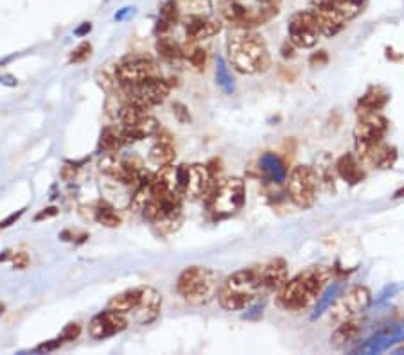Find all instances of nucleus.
Returning a JSON list of instances; mask_svg holds the SVG:
<instances>
[{"label":"nucleus","instance_id":"f257e3e1","mask_svg":"<svg viewBox=\"0 0 404 355\" xmlns=\"http://www.w3.org/2000/svg\"><path fill=\"white\" fill-rule=\"evenodd\" d=\"M333 276L334 269L329 266H311L286 282L284 287L277 291L275 301L286 312L297 314L307 311L320 298Z\"/></svg>","mask_w":404,"mask_h":355},{"label":"nucleus","instance_id":"f03ea898","mask_svg":"<svg viewBox=\"0 0 404 355\" xmlns=\"http://www.w3.org/2000/svg\"><path fill=\"white\" fill-rule=\"evenodd\" d=\"M226 54L230 65L246 75L266 72L271 63L266 39L254 29L232 27L226 38Z\"/></svg>","mask_w":404,"mask_h":355},{"label":"nucleus","instance_id":"7ed1b4c3","mask_svg":"<svg viewBox=\"0 0 404 355\" xmlns=\"http://www.w3.org/2000/svg\"><path fill=\"white\" fill-rule=\"evenodd\" d=\"M261 287V273L257 269H241L219 285L218 301L228 312L245 311L254 304Z\"/></svg>","mask_w":404,"mask_h":355},{"label":"nucleus","instance_id":"20e7f679","mask_svg":"<svg viewBox=\"0 0 404 355\" xmlns=\"http://www.w3.org/2000/svg\"><path fill=\"white\" fill-rule=\"evenodd\" d=\"M218 275L205 266H190L180 273L176 292L190 305H207L218 296Z\"/></svg>","mask_w":404,"mask_h":355},{"label":"nucleus","instance_id":"39448f33","mask_svg":"<svg viewBox=\"0 0 404 355\" xmlns=\"http://www.w3.org/2000/svg\"><path fill=\"white\" fill-rule=\"evenodd\" d=\"M182 201L183 194L175 190L155 192L149 203L144 206L142 213L160 233L167 235L175 232L182 223Z\"/></svg>","mask_w":404,"mask_h":355},{"label":"nucleus","instance_id":"423d86ee","mask_svg":"<svg viewBox=\"0 0 404 355\" xmlns=\"http://www.w3.org/2000/svg\"><path fill=\"white\" fill-rule=\"evenodd\" d=\"M207 201V210L216 221L228 219L235 216L245 206L246 201V185L241 178H225L216 183L210 190Z\"/></svg>","mask_w":404,"mask_h":355},{"label":"nucleus","instance_id":"0eeeda50","mask_svg":"<svg viewBox=\"0 0 404 355\" xmlns=\"http://www.w3.org/2000/svg\"><path fill=\"white\" fill-rule=\"evenodd\" d=\"M318 187L320 180L317 169L313 166H297L288 176L286 192L295 206L307 210L317 203Z\"/></svg>","mask_w":404,"mask_h":355},{"label":"nucleus","instance_id":"6e6552de","mask_svg":"<svg viewBox=\"0 0 404 355\" xmlns=\"http://www.w3.org/2000/svg\"><path fill=\"white\" fill-rule=\"evenodd\" d=\"M372 301V292L365 285H356V287L349 289L347 292L338 298L333 305H331V320L341 323V321L353 320L357 318L363 311H367Z\"/></svg>","mask_w":404,"mask_h":355},{"label":"nucleus","instance_id":"1a4fd4ad","mask_svg":"<svg viewBox=\"0 0 404 355\" xmlns=\"http://www.w3.org/2000/svg\"><path fill=\"white\" fill-rule=\"evenodd\" d=\"M388 118L383 117L379 111H374V113H360L357 124L356 127H354L356 151L369 149V147L383 142V138L388 133Z\"/></svg>","mask_w":404,"mask_h":355},{"label":"nucleus","instance_id":"9d476101","mask_svg":"<svg viewBox=\"0 0 404 355\" xmlns=\"http://www.w3.org/2000/svg\"><path fill=\"white\" fill-rule=\"evenodd\" d=\"M123 90L128 95V101H135V103L151 108L166 101L171 92V83L160 75H155V77L146 79L133 87H124Z\"/></svg>","mask_w":404,"mask_h":355},{"label":"nucleus","instance_id":"9b49d317","mask_svg":"<svg viewBox=\"0 0 404 355\" xmlns=\"http://www.w3.org/2000/svg\"><path fill=\"white\" fill-rule=\"evenodd\" d=\"M322 32L318 27L313 13L307 11L295 13L288 24V38L293 42L297 49H311L318 44Z\"/></svg>","mask_w":404,"mask_h":355},{"label":"nucleus","instance_id":"f8f14e48","mask_svg":"<svg viewBox=\"0 0 404 355\" xmlns=\"http://www.w3.org/2000/svg\"><path fill=\"white\" fill-rule=\"evenodd\" d=\"M115 81L121 88L124 87H133V85H139L142 81L149 77H155L159 74V68L155 67L153 61L146 58H130L124 59L123 63H119L115 67Z\"/></svg>","mask_w":404,"mask_h":355},{"label":"nucleus","instance_id":"ddd939ff","mask_svg":"<svg viewBox=\"0 0 404 355\" xmlns=\"http://www.w3.org/2000/svg\"><path fill=\"white\" fill-rule=\"evenodd\" d=\"M310 11L313 13L322 36H325V38H334L336 35H340L345 25L350 22L331 0H318L311 6Z\"/></svg>","mask_w":404,"mask_h":355},{"label":"nucleus","instance_id":"4468645a","mask_svg":"<svg viewBox=\"0 0 404 355\" xmlns=\"http://www.w3.org/2000/svg\"><path fill=\"white\" fill-rule=\"evenodd\" d=\"M128 325H130V320L124 312L106 307V311L92 318V321L88 323V334H90L92 340H106V337L126 330Z\"/></svg>","mask_w":404,"mask_h":355},{"label":"nucleus","instance_id":"2eb2a0df","mask_svg":"<svg viewBox=\"0 0 404 355\" xmlns=\"http://www.w3.org/2000/svg\"><path fill=\"white\" fill-rule=\"evenodd\" d=\"M216 174L210 170L209 166L195 163L187 166V180L183 187V196L196 201V199H207L210 190L216 185Z\"/></svg>","mask_w":404,"mask_h":355},{"label":"nucleus","instance_id":"dca6fc26","mask_svg":"<svg viewBox=\"0 0 404 355\" xmlns=\"http://www.w3.org/2000/svg\"><path fill=\"white\" fill-rule=\"evenodd\" d=\"M183 31H185V38L189 42H202V39L212 38V36L219 35L223 29L221 20L214 18L212 15L209 16H183Z\"/></svg>","mask_w":404,"mask_h":355},{"label":"nucleus","instance_id":"f3484780","mask_svg":"<svg viewBox=\"0 0 404 355\" xmlns=\"http://www.w3.org/2000/svg\"><path fill=\"white\" fill-rule=\"evenodd\" d=\"M357 158L361 160L363 166L376 167V169L386 170L392 169L397 162V149L388 144H376V146L369 147V149L357 151Z\"/></svg>","mask_w":404,"mask_h":355},{"label":"nucleus","instance_id":"a211bd4d","mask_svg":"<svg viewBox=\"0 0 404 355\" xmlns=\"http://www.w3.org/2000/svg\"><path fill=\"white\" fill-rule=\"evenodd\" d=\"M162 311V294L153 287H144L142 300L135 309L133 320L139 325H149L157 320Z\"/></svg>","mask_w":404,"mask_h":355},{"label":"nucleus","instance_id":"6ab92c4d","mask_svg":"<svg viewBox=\"0 0 404 355\" xmlns=\"http://www.w3.org/2000/svg\"><path fill=\"white\" fill-rule=\"evenodd\" d=\"M334 167H336L338 176L350 187L360 185V183L365 180V176H367V173H365V166L361 163L360 158L354 156V154L350 153L338 158Z\"/></svg>","mask_w":404,"mask_h":355},{"label":"nucleus","instance_id":"aec40b11","mask_svg":"<svg viewBox=\"0 0 404 355\" xmlns=\"http://www.w3.org/2000/svg\"><path fill=\"white\" fill-rule=\"evenodd\" d=\"M259 273H261L262 287L269 289V291L277 292L278 289L284 287L286 282L290 280V278H288V262H286L284 259H274V261H269L268 264L259 269Z\"/></svg>","mask_w":404,"mask_h":355},{"label":"nucleus","instance_id":"412c9836","mask_svg":"<svg viewBox=\"0 0 404 355\" xmlns=\"http://www.w3.org/2000/svg\"><path fill=\"white\" fill-rule=\"evenodd\" d=\"M121 131H123L124 144H133V142H139V140H144V138L153 137V135L159 133L160 123L155 117H153V115H147V117L140 118L139 123L123 126L121 127Z\"/></svg>","mask_w":404,"mask_h":355},{"label":"nucleus","instance_id":"4be33fe9","mask_svg":"<svg viewBox=\"0 0 404 355\" xmlns=\"http://www.w3.org/2000/svg\"><path fill=\"white\" fill-rule=\"evenodd\" d=\"M390 94L383 87H370L357 101V113H374L386 106Z\"/></svg>","mask_w":404,"mask_h":355},{"label":"nucleus","instance_id":"5701e85b","mask_svg":"<svg viewBox=\"0 0 404 355\" xmlns=\"http://www.w3.org/2000/svg\"><path fill=\"white\" fill-rule=\"evenodd\" d=\"M144 287H135L128 289V291L119 292L115 294L110 301H108V309H114V311L124 312V314H133L135 309L139 307L140 300H142Z\"/></svg>","mask_w":404,"mask_h":355},{"label":"nucleus","instance_id":"b1692460","mask_svg":"<svg viewBox=\"0 0 404 355\" xmlns=\"http://www.w3.org/2000/svg\"><path fill=\"white\" fill-rule=\"evenodd\" d=\"M361 328H363V321H361L360 318H353V320L341 321V323H338L336 330L333 332V335H331V344L340 348V347H345V344L353 343L357 335H360Z\"/></svg>","mask_w":404,"mask_h":355},{"label":"nucleus","instance_id":"393cba45","mask_svg":"<svg viewBox=\"0 0 404 355\" xmlns=\"http://www.w3.org/2000/svg\"><path fill=\"white\" fill-rule=\"evenodd\" d=\"M176 160V149L173 147V144L169 140H160L159 144L149 149V162L153 166H157L159 169L167 166H173V162Z\"/></svg>","mask_w":404,"mask_h":355},{"label":"nucleus","instance_id":"a878e982","mask_svg":"<svg viewBox=\"0 0 404 355\" xmlns=\"http://www.w3.org/2000/svg\"><path fill=\"white\" fill-rule=\"evenodd\" d=\"M261 169H262V173L266 174V178H268L269 182H275V183L286 182L288 173H286L284 163L281 162V158H278L277 154H274V153L262 154Z\"/></svg>","mask_w":404,"mask_h":355},{"label":"nucleus","instance_id":"bb28decb","mask_svg":"<svg viewBox=\"0 0 404 355\" xmlns=\"http://www.w3.org/2000/svg\"><path fill=\"white\" fill-rule=\"evenodd\" d=\"M198 42H189L183 47V59L195 72H203L207 65V49L196 45Z\"/></svg>","mask_w":404,"mask_h":355},{"label":"nucleus","instance_id":"cd10ccee","mask_svg":"<svg viewBox=\"0 0 404 355\" xmlns=\"http://www.w3.org/2000/svg\"><path fill=\"white\" fill-rule=\"evenodd\" d=\"M147 115H151L149 108L144 106V104L135 103V101H128L126 104H123V106H121L119 115H117V117H119V120H121V124H123V126H128V124L139 123L140 118L147 117Z\"/></svg>","mask_w":404,"mask_h":355},{"label":"nucleus","instance_id":"c85d7f7f","mask_svg":"<svg viewBox=\"0 0 404 355\" xmlns=\"http://www.w3.org/2000/svg\"><path fill=\"white\" fill-rule=\"evenodd\" d=\"M155 49L160 54V58H164L166 61H178V59H183V47L178 42L169 38V36H159Z\"/></svg>","mask_w":404,"mask_h":355},{"label":"nucleus","instance_id":"c756f323","mask_svg":"<svg viewBox=\"0 0 404 355\" xmlns=\"http://www.w3.org/2000/svg\"><path fill=\"white\" fill-rule=\"evenodd\" d=\"M126 146L123 138V131L121 127H104L99 138V147L104 153H119L121 147Z\"/></svg>","mask_w":404,"mask_h":355},{"label":"nucleus","instance_id":"7c9ffc66","mask_svg":"<svg viewBox=\"0 0 404 355\" xmlns=\"http://www.w3.org/2000/svg\"><path fill=\"white\" fill-rule=\"evenodd\" d=\"M183 16H209L212 11V0H178Z\"/></svg>","mask_w":404,"mask_h":355},{"label":"nucleus","instance_id":"2f4dec72","mask_svg":"<svg viewBox=\"0 0 404 355\" xmlns=\"http://www.w3.org/2000/svg\"><path fill=\"white\" fill-rule=\"evenodd\" d=\"M216 81H218L219 88H221L225 94H228V95L234 94V90H235L234 79H232V74H230V70H228V65H226L223 56H218V59H216Z\"/></svg>","mask_w":404,"mask_h":355},{"label":"nucleus","instance_id":"473e14b6","mask_svg":"<svg viewBox=\"0 0 404 355\" xmlns=\"http://www.w3.org/2000/svg\"><path fill=\"white\" fill-rule=\"evenodd\" d=\"M318 180H320L322 185H325V189L329 190V192H334V182H336V167H333V162H331L329 158L325 156L322 160H318Z\"/></svg>","mask_w":404,"mask_h":355},{"label":"nucleus","instance_id":"72a5a7b5","mask_svg":"<svg viewBox=\"0 0 404 355\" xmlns=\"http://www.w3.org/2000/svg\"><path fill=\"white\" fill-rule=\"evenodd\" d=\"M95 221L99 223V225L106 226V228H117L121 225V216L115 212L111 206L108 205H99L97 210H95Z\"/></svg>","mask_w":404,"mask_h":355},{"label":"nucleus","instance_id":"f704fd0d","mask_svg":"<svg viewBox=\"0 0 404 355\" xmlns=\"http://www.w3.org/2000/svg\"><path fill=\"white\" fill-rule=\"evenodd\" d=\"M159 18L164 20V22H167V24L175 27L180 20H182V11H180L178 0H166V2L160 6Z\"/></svg>","mask_w":404,"mask_h":355},{"label":"nucleus","instance_id":"c9c22d12","mask_svg":"<svg viewBox=\"0 0 404 355\" xmlns=\"http://www.w3.org/2000/svg\"><path fill=\"white\" fill-rule=\"evenodd\" d=\"M90 54H92V45L88 44V42H83V44H80L74 51H72L68 61H71V63H83V61H87V59L90 58Z\"/></svg>","mask_w":404,"mask_h":355},{"label":"nucleus","instance_id":"e433bc0d","mask_svg":"<svg viewBox=\"0 0 404 355\" xmlns=\"http://www.w3.org/2000/svg\"><path fill=\"white\" fill-rule=\"evenodd\" d=\"M80 334H81V325L80 323H68L67 327L61 330L60 337L63 340V343H65V341L78 340V337H80Z\"/></svg>","mask_w":404,"mask_h":355},{"label":"nucleus","instance_id":"4c0bfd02","mask_svg":"<svg viewBox=\"0 0 404 355\" xmlns=\"http://www.w3.org/2000/svg\"><path fill=\"white\" fill-rule=\"evenodd\" d=\"M63 344V340L61 337H56V340L47 341V343H42L35 348V351H42V354H51V351L58 350V348Z\"/></svg>","mask_w":404,"mask_h":355},{"label":"nucleus","instance_id":"58836bf2","mask_svg":"<svg viewBox=\"0 0 404 355\" xmlns=\"http://www.w3.org/2000/svg\"><path fill=\"white\" fill-rule=\"evenodd\" d=\"M173 111H175V117L178 118V123H182V124L190 123V113H189V110H187L185 104L175 103L173 104Z\"/></svg>","mask_w":404,"mask_h":355},{"label":"nucleus","instance_id":"ea45409f","mask_svg":"<svg viewBox=\"0 0 404 355\" xmlns=\"http://www.w3.org/2000/svg\"><path fill=\"white\" fill-rule=\"evenodd\" d=\"M11 262L15 269H25L29 266V255L25 251H16L13 253Z\"/></svg>","mask_w":404,"mask_h":355},{"label":"nucleus","instance_id":"a19ab883","mask_svg":"<svg viewBox=\"0 0 404 355\" xmlns=\"http://www.w3.org/2000/svg\"><path fill=\"white\" fill-rule=\"evenodd\" d=\"M310 63L311 67H325V65L329 63V56H327V52L325 51L313 52L310 58Z\"/></svg>","mask_w":404,"mask_h":355},{"label":"nucleus","instance_id":"79ce46f5","mask_svg":"<svg viewBox=\"0 0 404 355\" xmlns=\"http://www.w3.org/2000/svg\"><path fill=\"white\" fill-rule=\"evenodd\" d=\"M25 210H27V208H22V210H18V212H15V213H11V216H8V217H6L4 221H0V230L9 228V226H11V225H15V223L18 221V219H20L22 216H24V213H25Z\"/></svg>","mask_w":404,"mask_h":355},{"label":"nucleus","instance_id":"37998d69","mask_svg":"<svg viewBox=\"0 0 404 355\" xmlns=\"http://www.w3.org/2000/svg\"><path fill=\"white\" fill-rule=\"evenodd\" d=\"M295 45H293V42H291L290 38L286 39L284 42V45H282V49H281V52H282V58L284 59H293L295 58Z\"/></svg>","mask_w":404,"mask_h":355},{"label":"nucleus","instance_id":"c03bdc74","mask_svg":"<svg viewBox=\"0 0 404 355\" xmlns=\"http://www.w3.org/2000/svg\"><path fill=\"white\" fill-rule=\"evenodd\" d=\"M54 216H58V208H56V206H47V208H44L42 212L36 213L35 221L36 223L44 221V219H51V217H54Z\"/></svg>","mask_w":404,"mask_h":355},{"label":"nucleus","instance_id":"a18cd8bd","mask_svg":"<svg viewBox=\"0 0 404 355\" xmlns=\"http://www.w3.org/2000/svg\"><path fill=\"white\" fill-rule=\"evenodd\" d=\"M90 31H92V24H90V22H83V24H81L80 27H78V29H75V31H74V36H80V38H81V36H87Z\"/></svg>","mask_w":404,"mask_h":355},{"label":"nucleus","instance_id":"49530a36","mask_svg":"<svg viewBox=\"0 0 404 355\" xmlns=\"http://www.w3.org/2000/svg\"><path fill=\"white\" fill-rule=\"evenodd\" d=\"M130 13L133 15V8H123V11L121 13H115V20H117V22H121V20H123L126 15H130Z\"/></svg>","mask_w":404,"mask_h":355},{"label":"nucleus","instance_id":"de8ad7c7","mask_svg":"<svg viewBox=\"0 0 404 355\" xmlns=\"http://www.w3.org/2000/svg\"><path fill=\"white\" fill-rule=\"evenodd\" d=\"M0 83L11 85V87H16V79L11 77V75H6V77H0Z\"/></svg>","mask_w":404,"mask_h":355},{"label":"nucleus","instance_id":"09e8293b","mask_svg":"<svg viewBox=\"0 0 404 355\" xmlns=\"http://www.w3.org/2000/svg\"><path fill=\"white\" fill-rule=\"evenodd\" d=\"M11 256H13V251H11V249H6V251H2V255H0V262L11 261Z\"/></svg>","mask_w":404,"mask_h":355},{"label":"nucleus","instance_id":"8fccbe9b","mask_svg":"<svg viewBox=\"0 0 404 355\" xmlns=\"http://www.w3.org/2000/svg\"><path fill=\"white\" fill-rule=\"evenodd\" d=\"M400 197H404V187H400V189L393 194V199H400Z\"/></svg>","mask_w":404,"mask_h":355},{"label":"nucleus","instance_id":"3c124183","mask_svg":"<svg viewBox=\"0 0 404 355\" xmlns=\"http://www.w3.org/2000/svg\"><path fill=\"white\" fill-rule=\"evenodd\" d=\"M4 311H6V305H4V304H0V316L4 314Z\"/></svg>","mask_w":404,"mask_h":355},{"label":"nucleus","instance_id":"603ef678","mask_svg":"<svg viewBox=\"0 0 404 355\" xmlns=\"http://www.w3.org/2000/svg\"><path fill=\"white\" fill-rule=\"evenodd\" d=\"M361 2H365V0H361Z\"/></svg>","mask_w":404,"mask_h":355}]
</instances>
